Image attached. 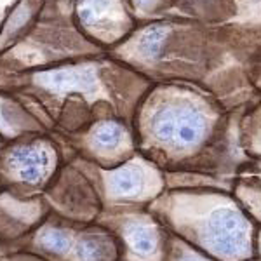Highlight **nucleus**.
<instances>
[{"label": "nucleus", "instance_id": "1", "mask_svg": "<svg viewBox=\"0 0 261 261\" xmlns=\"http://www.w3.org/2000/svg\"><path fill=\"white\" fill-rule=\"evenodd\" d=\"M161 214L190 246L220 261H246L252 254V225L246 211L221 193L174 192L161 199Z\"/></svg>", "mask_w": 261, "mask_h": 261}, {"label": "nucleus", "instance_id": "2", "mask_svg": "<svg viewBox=\"0 0 261 261\" xmlns=\"http://www.w3.org/2000/svg\"><path fill=\"white\" fill-rule=\"evenodd\" d=\"M209 130V120L200 108L188 101L166 103L153 112L150 133L167 153H190L204 141Z\"/></svg>", "mask_w": 261, "mask_h": 261}, {"label": "nucleus", "instance_id": "3", "mask_svg": "<svg viewBox=\"0 0 261 261\" xmlns=\"http://www.w3.org/2000/svg\"><path fill=\"white\" fill-rule=\"evenodd\" d=\"M107 183L115 199H140L162 190V176L140 162H129L110 172Z\"/></svg>", "mask_w": 261, "mask_h": 261}, {"label": "nucleus", "instance_id": "4", "mask_svg": "<svg viewBox=\"0 0 261 261\" xmlns=\"http://www.w3.org/2000/svg\"><path fill=\"white\" fill-rule=\"evenodd\" d=\"M124 237L130 252L141 259L162 256V233L148 220H130L124 225Z\"/></svg>", "mask_w": 261, "mask_h": 261}, {"label": "nucleus", "instance_id": "5", "mask_svg": "<svg viewBox=\"0 0 261 261\" xmlns=\"http://www.w3.org/2000/svg\"><path fill=\"white\" fill-rule=\"evenodd\" d=\"M11 169L27 183H37L47 169L49 157L39 146H19L9 157Z\"/></svg>", "mask_w": 261, "mask_h": 261}, {"label": "nucleus", "instance_id": "6", "mask_svg": "<svg viewBox=\"0 0 261 261\" xmlns=\"http://www.w3.org/2000/svg\"><path fill=\"white\" fill-rule=\"evenodd\" d=\"M40 82L45 87L66 92V91H92L96 86L92 68H66L54 71L50 75H42Z\"/></svg>", "mask_w": 261, "mask_h": 261}, {"label": "nucleus", "instance_id": "7", "mask_svg": "<svg viewBox=\"0 0 261 261\" xmlns=\"http://www.w3.org/2000/svg\"><path fill=\"white\" fill-rule=\"evenodd\" d=\"M235 195L241 200L244 211L261 221V181L244 178L235 185Z\"/></svg>", "mask_w": 261, "mask_h": 261}, {"label": "nucleus", "instance_id": "8", "mask_svg": "<svg viewBox=\"0 0 261 261\" xmlns=\"http://www.w3.org/2000/svg\"><path fill=\"white\" fill-rule=\"evenodd\" d=\"M75 254L79 261H103L110 259L113 251L112 244H108L105 239L96 235H86L75 246Z\"/></svg>", "mask_w": 261, "mask_h": 261}, {"label": "nucleus", "instance_id": "9", "mask_svg": "<svg viewBox=\"0 0 261 261\" xmlns=\"http://www.w3.org/2000/svg\"><path fill=\"white\" fill-rule=\"evenodd\" d=\"M124 141V129L120 127L117 122H103L98 129L94 130V136H92V143L98 150H107L112 151L119 148Z\"/></svg>", "mask_w": 261, "mask_h": 261}, {"label": "nucleus", "instance_id": "10", "mask_svg": "<svg viewBox=\"0 0 261 261\" xmlns=\"http://www.w3.org/2000/svg\"><path fill=\"white\" fill-rule=\"evenodd\" d=\"M39 242L42 244V247H45L47 251H53L56 254H63L70 249V237L66 231L58 230V228H49L44 230L39 237Z\"/></svg>", "mask_w": 261, "mask_h": 261}, {"label": "nucleus", "instance_id": "11", "mask_svg": "<svg viewBox=\"0 0 261 261\" xmlns=\"http://www.w3.org/2000/svg\"><path fill=\"white\" fill-rule=\"evenodd\" d=\"M166 37V30L161 27H151L150 30L145 32L143 39L140 40L138 50H140L141 56L145 58H155L161 50V42Z\"/></svg>", "mask_w": 261, "mask_h": 261}, {"label": "nucleus", "instance_id": "12", "mask_svg": "<svg viewBox=\"0 0 261 261\" xmlns=\"http://www.w3.org/2000/svg\"><path fill=\"white\" fill-rule=\"evenodd\" d=\"M172 261H213L205 256H202L199 251L193 249V246H190L185 241H176L172 242Z\"/></svg>", "mask_w": 261, "mask_h": 261}, {"label": "nucleus", "instance_id": "13", "mask_svg": "<svg viewBox=\"0 0 261 261\" xmlns=\"http://www.w3.org/2000/svg\"><path fill=\"white\" fill-rule=\"evenodd\" d=\"M249 178H254V179L261 181V161H259L258 164H254V166L251 167V174H249Z\"/></svg>", "mask_w": 261, "mask_h": 261}, {"label": "nucleus", "instance_id": "14", "mask_svg": "<svg viewBox=\"0 0 261 261\" xmlns=\"http://www.w3.org/2000/svg\"><path fill=\"white\" fill-rule=\"evenodd\" d=\"M252 150H254V153H261V130L259 134L254 136V140H252Z\"/></svg>", "mask_w": 261, "mask_h": 261}, {"label": "nucleus", "instance_id": "15", "mask_svg": "<svg viewBox=\"0 0 261 261\" xmlns=\"http://www.w3.org/2000/svg\"><path fill=\"white\" fill-rule=\"evenodd\" d=\"M258 251H259V254H261V231L258 233Z\"/></svg>", "mask_w": 261, "mask_h": 261}]
</instances>
